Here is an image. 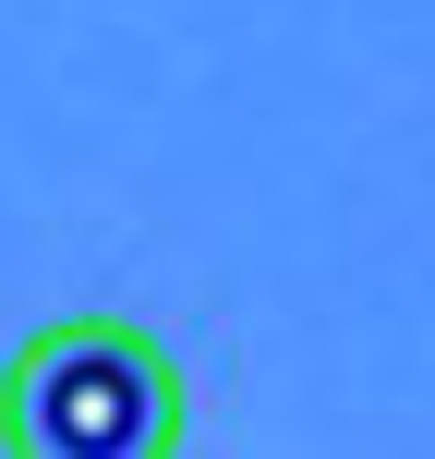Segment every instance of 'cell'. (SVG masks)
Returning <instances> with one entry per match:
<instances>
[{
  "mask_svg": "<svg viewBox=\"0 0 435 459\" xmlns=\"http://www.w3.org/2000/svg\"><path fill=\"white\" fill-rule=\"evenodd\" d=\"M0 436L24 459H158L182 447V363L134 315H61L0 363Z\"/></svg>",
  "mask_w": 435,
  "mask_h": 459,
  "instance_id": "6da1fadb",
  "label": "cell"
}]
</instances>
